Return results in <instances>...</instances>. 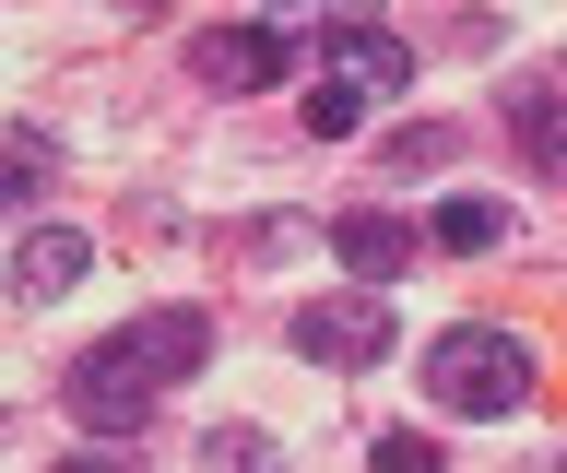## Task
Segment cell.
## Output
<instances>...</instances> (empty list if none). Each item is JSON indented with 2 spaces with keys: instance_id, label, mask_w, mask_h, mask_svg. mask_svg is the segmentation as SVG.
<instances>
[{
  "instance_id": "cell-1",
  "label": "cell",
  "mask_w": 567,
  "mask_h": 473,
  "mask_svg": "<svg viewBox=\"0 0 567 473\" xmlns=\"http://www.w3.org/2000/svg\"><path fill=\"white\" fill-rule=\"evenodd\" d=\"M213 356V320L202 308H142V320H118L106 343H83L71 356V414L95 438H131V426H154V402H166V379H189V367Z\"/></svg>"
},
{
  "instance_id": "cell-2",
  "label": "cell",
  "mask_w": 567,
  "mask_h": 473,
  "mask_svg": "<svg viewBox=\"0 0 567 473\" xmlns=\"http://www.w3.org/2000/svg\"><path fill=\"white\" fill-rule=\"evenodd\" d=\"M414 83V48L390 37L379 12H343L331 37H319V83H308V131L319 143H354L367 131V107H390Z\"/></svg>"
},
{
  "instance_id": "cell-3",
  "label": "cell",
  "mask_w": 567,
  "mask_h": 473,
  "mask_svg": "<svg viewBox=\"0 0 567 473\" xmlns=\"http://www.w3.org/2000/svg\"><path fill=\"white\" fill-rule=\"evenodd\" d=\"M425 402L437 414H473V426H496V414H520L532 402V343L496 320H461L425 343Z\"/></svg>"
},
{
  "instance_id": "cell-4",
  "label": "cell",
  "mask_w": 567,
  "mask_h": 473,
  "mask_svg": "<svg viewBox=\"0 0 567 473\" xmlns=\"http://www.w3.org/2000/svg\"><path fill=\"white\" fill-rule=\"evenodd\" d=\"M296 356L308 367H390V343H402V320H390V285H331L296 308Z\"/></svg>"
},
{
  "instance_id": "cell-5",
  "label": "cell",
  "mask_w": 567,
  "mask_h": 473,
  "mask_svg": "<svg viewBox=\"0 0 567 473\" xmlns=\"http://www.w3.org/2000/svg\"><path fill=\"white\" fill-rule=\"evenodd\" d=\"M296 48L308 37H284V24H202V37H189V72H202L213 95H260V83L296 72Z\"/></svg>"
},
{
  "instance_id": "cell-6",
  "label": "cell",
  "mask_w": 567,
  "mask_h": 473,
  "mask_svg": "<svg viewBox=\"0 0 567 473\" xmlns=\"http://www.w3.org/2000/svg\"><path fill=\"white\" fill-rule=\"evenodd\" d=\"M331 249H343L354 285H402V260H414V225L390 214V202H354V214H331Z\"/></svg>"
},
{
  "instance_id": "cell-7",
  "label": "cell",
  "mask_w": 567,
  "mask_h": 473,
  "mask_svg": "<svg viewBox=\"0 0 567 473\" xmlns=\"http://www.w3.org/2000/svg\"><path fill=\"white\" fill-rule=\"evenodd\" d=\"M83 273H95V237H71V225H35L24 249H12V285H24L35 308H60Z\"/></svg>"
},
{
  "instance_id": "cell-8",
  "label": "cell",
  "mask_w": 567,
  "mask_h": 473,
  "mask_svg": "<svg viewBox=\"0 0 567 473\" xmlns=\"http://www.w3.org/2000/svg\"><path fill=\"white\" fill-rule=\"evenodd\" d=\"M425 237H437V249H496V237H508V214H496V202H473V189H450V202H437V214H425Z\"/></svg>"
},
{
  "instance_id": "cell-9",
  "label": "cell",
  "mask_w": 567,
  "mask_h": 473,
  "mask_svg": "<svg viewBox=\"0 0 567 473\" xmlns=\"http://www.w3.org/2000/svg\"><path fill=\"white\" fill-rule=\"evenodd\" d=\"M508 119H520L532 166H567V119H556V83H520V95H508Z\"/></svg>"
},
{
  "instance_id": "cell-10",
  "label": "cell",
  "mask_w": 567,
  "mask_h": 473,
  "mask_svg": "<svg viewBox=\"0 0 567 473\" xmlns=\"http://www.w3.org/2000/svg\"><path fill=\"white\" fill-rule=\"evenodd\" d=\"M202 462H213V473H272V438H248V426H213V438H202Z\"/></svg>"
},
{
  "instance_id": "cell-11",
  "label": "cell",
  "mask_w": 567,
  "mask_h": 473,
  "mask_svg": "<svg viewBox=\"0 0 567 473\" xmlns=\"http://www.w3.org/2000/svg\"><path fill=\"white\" fill-rule=\"evenodd\" d=\"M367 473H437V438H379V450H367Z\"/></svg>"
},
{
  "instance_id": "cell-12",
  "label": "cell",
  "mask_w": 567,
  "mask_h": 473,
  "mask_svg": "<svg viewBox=\"0 0 567 473\" xmlns=\"http://www.w3.org/2000/svg\"><path fill=\"white\" fill-rule=\"evenodd\" d=\"M0 178H12V189H35V178H48V143H35V131H12V154H0Z\"/></svg>"
},
{
  "instance_id": "cell-13",
  "label": "cell",
  "mask_w": 567,
  "mask_h": 473,
  "mask_svg": "<svg viewBox=\"0 0 567 473\" xmlns=\"http://www.w3.org/2000/svg\"><path fill=\"white\" fill-rule=\"evenodd\" d=\"M60 473H118V462H60Z\"/></svg>"
},
{
  "instance_id": "cell-14",
  "label": "cell",
  "mask_w": 567,
  "mask_h": 473,
  "mask_svg": "<svg viewBox=\"0 0 567 473\" xmlns=\"http://www.w3.org/2000/svg\"><path fill=\"white\" fill-rule=\"evenodd\" d=\"M556 473H567V462H556Z\"/></svg>"
}]
</instances>
